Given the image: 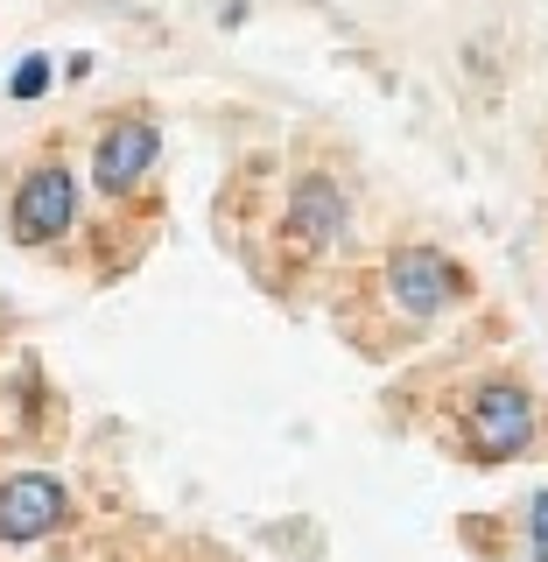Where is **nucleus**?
I'll use <instances>...</instances> for the list:
<instances>
[{"label":"nucleus","instance_id":"f257e3e1","mask_svg":"<svg viewBox=\"0 0 548 562\" xmlns=\"http://www.w3.org/2000/svg\"><path fill=\"white\" fill-rule=\"evenodd\" d=\"M465 436L485 464H506V457H527L535 450V394L514 380H485L465 408Z\"/></svg>","mask_w":548,"mask_h":562},{"label":"nucleus","instance_id":"f03ea898","mask_svg":"<svg viewBox=\"0 0 548 562\" xmlns=\"http://www.w3.org/2000/svg\"><path fill=\"white\" fill-rule=\"evenodd\" d=\"M70 218H78V190H70V169L64 162H43L22 176V190H14L8 204V233L14 246H49L70 233Z\"/></svg>","mask_w":548,"mask_h":562},{"label":"nucleus","instance_id":"7ed1b4c3","mask_svg":"<svg viewBox=\"0 0 548 562\" xmlns=\"http://www.w3.org/2000/svg\"><path fill=\"white\" fill-rule=\"evenodd\" d=\"M70 492L64 479H49V471H14V479H0V541L8 549H29V541H43L49 527L64 520Z\"/></svg>","mask_w":548,"mask_h":562},{"label":"nucleus","instance_id":"20e7f679","mask_svg":"<svg viewBox=\"0 0 548 562\" xmlns=\"http://www.w3.org/2000/svg\"><path fill=\"white\" fill-rule=\"evenodd\" d=\"M155 155H163V134H155L148 120H113V127L99 134V148H92L99 198H134L141 176L155 169Z\"/></svg>","mask_w":548,"mask_h":562},{"label":"nucleus","instance_id":"39448f33","mask_svg":"<svg viewBox=\"0 0 548 562\" xmlns=\"http://www.w3.org/2000/svg\"><path fill=\"white\" fill-rule=\"evenodd\" d=\"M457 268L436 246H401V254H387V295H394L409 316H436V310H450L457 303Z\"/></svg>","mask_w":548,"mask_h":562},{"label":"nucleus","instance_id":"423d86ee","mask_svg":"<svg viewBox=\"0 0 548 562\" xmlns=\"http://www.w3.org/2000/svg\"><path fill=\"white\" fill-rule=\"evenodd\" d=\"M345 218H351V204H345V190L331 183V176H303V183L289 190V204H281V233L303 246V254H324V246H338Z\"/></svg>","mask_w":548,"mask_h":562},{"label":"nucleus","instance_id":"0eeeda50","mask_svg":"<svg viewBox=\"0 0 548 562\" xmlns=\"http://www.w3.org/2000/svg\"><path fill=\"white\" fill-rule=\"evenodd\" d=\"M527 555L548 562V492H535V506H527Z\"/></svg>","mask_w":548,"mask_h":562},{"label":"nucleus","instance_id":"6e6552de","mask_svg":"<svg viewBox=\"0 0 548 562\" xmlns=\"http://www.w3.org/2000/svg\"><path fill=\"white\" fill-rule=\"evenodd\" d=\"M43 85H49V57H29L14 70V99H43Z\"/></svg>","mask_w":548,"mask_h":562}]
</instances>
